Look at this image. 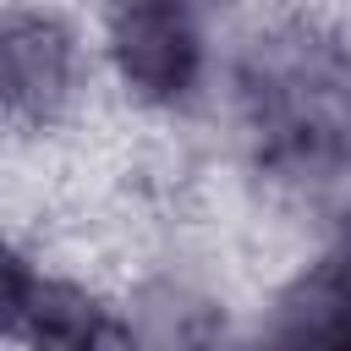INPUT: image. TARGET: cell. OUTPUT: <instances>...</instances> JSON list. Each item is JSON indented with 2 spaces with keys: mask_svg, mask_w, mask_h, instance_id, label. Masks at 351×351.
I'll list each match as a JSON object with an SVG mask.
<instances>
[{
  "mask_svg": "<svg viewBox=\"0 0 351 351\" xmlns=\"http://www.w3.org/2000/svg\"><path fill=\"white\" fill-rule=\"evenodd\" d=\"M247 5L252 0H88L110 115L154 137H203Z\"/></svg>",
  "mask_w": 351,
  "mask_h": 351,
  "instance_id": "6da1fadb",
  "label": "cell"
},
{
  "mask_svg": "<svg viewBox=\"0 0 351 351\" xmlns=\"http://www.w3.org/2000/svg\"><path fill=\"white\" fill-rule=\"evenodd\" d=\"M110 115L82 0H0V148L55 154Z\"/></svg>",
  "mask_w": 351,
  "mask_h": 351,
  "instance_id": "7a4b0ae2",
  "label": "cell"
},
{
  "mask_svg": "<svg viewBox=\"0 0 351 351\" xmlns=\"http://www.w3.org/2000/svg\"><path fill=\"white\" fill-rule=\"evenodd\" d=\"M110 285L121 351H247V296L186 230L132 247Z\"/></svg>",
  "mask_w": 351,
  "mask_h": 351,
  "instance_id": "3957f363",
  "label": "cell"
},
{
  "mask_svg": "<svg viewBox=\"0 0 351 351\" xmlns=\"http://www.w3.org/2000/svg\"><path fill=\"white\" fill-rule=\"evenodd\" d=\"M55 263H60V252L44 241V230L0 214V351L22 346V329L38 307Z\"/></svg>",
  "mask_w": 351,
  "mask_h": 351,
  "instance_id": "277c9868",
  "label": "cell"
},
{
  "mask_svg": "<svg viewBox=\"0 0 351 351\" xmlns=\"http://www.w3.org/2000/svg\"><path fill=\"white\" fill-rule=\"evenodd\" d=\"M340 5H346V11H351V0H340Z\"/></svg>",
  "mask_w": 351,
  "mask_h": 351,
  "instance_id": "5b68a950",
  "label": "cell"
},
{
  "mask_svg": "<svg viewBox=\"0 0 351 351\" xmlns=\"http://www.w3.org/2000/svg\"><path fill=\"white\" fill-rule=\"evenodd\" d=\"M82 5H88V0H82Z\"/></svg>",
  "mask_w": 351,
  "mask_h": 351,
  "instance_id": "8992f818",
  "label": "cell"
}]
</instances>
